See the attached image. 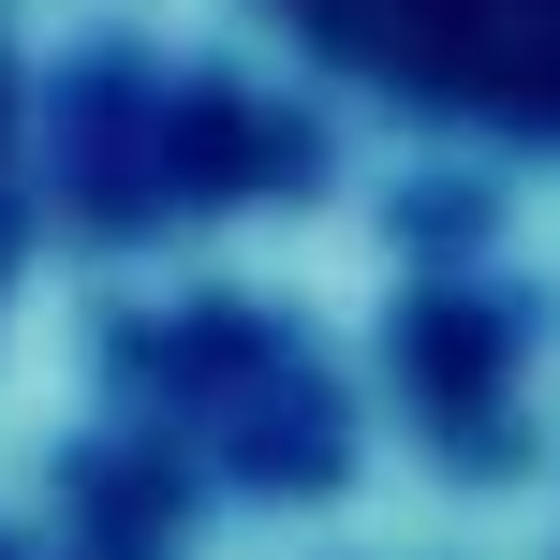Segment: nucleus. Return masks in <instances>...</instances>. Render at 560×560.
<instances>
[{"label": "nucleus", "mask_w": 560, "mask_h": 560, "mask_svg": "<svg viewBox=\"0 0 560 560\" xmlns=\"http://www.w3.org/2000/svg\"><path fill=\"white\" fill-rule=\"evenodd\" d=\"M354 104L560 163V0H252Z\"/></svg>", "instance_id": "1"}, {"label": "nucleus", "mask_w": 560, "mask_h": 560, "mask_svg": "<svg viewBox=\"0 0 560 560\" xmlns=\"http://www.w3.org/2000/svg\"><path fill=\"white\" fill-rule=\"evenodd\" d=\"M0 266H15V89H0Z\"/></svg>", "instance_id": "2"}]
</instances>
